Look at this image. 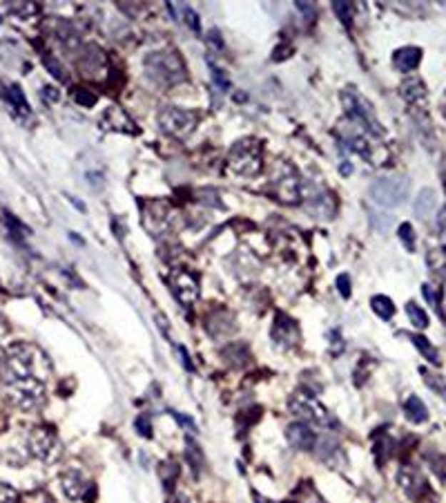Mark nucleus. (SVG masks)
<instances>
[{
	"label": "nucleus",
	"mask_w": 446,
	"mask_h": 503,
	"mask_svg": "<svg viewBox=\"0 0 446 503\" xmlns=\"http://www.w3.org/2000/svg\"><path fill=\"white\" fill-rule=\"evenodd\" d=\"M230 168L239 172V175L253 177L261 170V146L255 139H243L235 148H232L230 157H228Z\"/></svg>",
	"instance_id": "nucleus-7"
},
{
	"label": "nucleus",
	"mask_w": 446,
	"mask_h": 503,
	"mask_svg": "<svg viewBox=\"0 0 446 503\" xmlns=\"http://www.w3.org/2000/svg\"><path fill=\"white\" fill-rule=\"evenodd\" d=\"M183 19H186V23H188L194 31H199V29H201L199 16L194 14V9H192V7H183Z\"/></svg>",
	"instance_id": "nucleus-36"
},
{
	"label": "nucleus",
	"mask_w": 446,
	"mask_h": 503,
	"mask_svg": "<svg viewBox=\"0 0 446 503\" xmlns=\"http://www.w3.org/2000/svg\"><path fill=\"white\" fill-rule=\"evenodd\" d=\"M337 291L342 298H350V277L346 273H342L337 277Z\"/></svg>",
	"instance_id": "nucleus-35"
},
{
	"label": "nucleus",
	"mask_w": 446,
	"mask_h": 503,
	"mask_svg": "<svg viewBox=\"0 0 446 503\" xmlns=\"http://www.w3.org/2000/svg\"><path fill=\"white\" fill-rule=\"evenodd\" d=\"M178 354H181V358H183V367L188 372H194V365H192V360H190V356H188V352L183 349V347H178Z\"/></svg>",
	"instance_id": "nucleus-40"
},
{
	"label": "nucleus",
	"mask_w": 446,
	"mask_h": 503,
	"mask_svg": "<svg viewBox=\"0 0 446 503\" xmlns=\"http://www.w3.org/2000/svg\"><path fill=\"white\" fill-rule=\"evenodd\" d=\"M134 427L141 432V437H146V439H150V437H152V425H150V419H148V416H136Z\"/></svg>",
	"instance_id": "nucleus-34"
},
{
	"label": "nucleus",
	"mask_w": 446,
	"mask_h": 503,
	"mask_svg": "<svg viewBox=\"0 0 446 503\" xmlns=\"http://www.w3.org/2000/svg\"><path fill=\"white\" fill-rule=\"evenodd\" d=\"M299 195H301V181H299V177L295 175V172H288V175L277 181V197L281 201L293 204V201L299 199Z\"/></svg>",
	"instance_id": "nucleus-15"
},
{
	"label": "nucleus",
	"mask_w": 446,
	"mask_h": 503,
	"mask_svg": "<svg viewBox=\"0 0 446 503\" xmlns=\"http://www.w3.org/2000/svg\"><path fill=\"white\" fill-rule=\"evenodd\" d=\"M43 65H45V69H47V72L54 76V79H56V81H67V72H65V67L59 63V59L56 56H51V54H45L43 56Z\"/></svg>",
	"instance_id": "nucleus-27"
},
{
	"label": "nucleus",
	"mask_w": 446,
	"mask_h": 503,
	"mask_svg": "<svg viewBox=\"0 0 446 503\" xmlns=\"http://www.w3.org/2000/svg\"><path fill=\"white\" fill-rule=\"evenodd\" d=\"M168 503H190V501H188V497H183V494H174V497H170Z\"/></svg>",
	"instance_id": "nucleus-42"
},
{
	"label": "nucleus",
	"mask_w": 446,
	"mask_h": 503,
	"mask_svg": "<svg viewBox=\"0 0 446 503\" xmlns=\"http://www.w3.org/2000/svg\"><path fill=\"white\" fill-rule=\"evenodd\" d=\"M288 407L295 416H299V419L306 423H313L319 427H337L335 416L310 394H295L288 401Z\"/></svg>",
	"instance_id": "nucleus-5"
},
{
	"label": "nucleus",
	"mask_w": 446,
	"mask_h": 503,
	"mask_svg": "<svg viewBox=\"0 0 446 503\" xmlns=\"http://www.w3.org/2000/svg\"><path fill=\"white\" fill-rule=\"evenodd\" d=\"M410 340H413V344L417 347V349H420V354L428 360V362H431V365H440V352L435 349V347L431 344V342H428L424 336H420V334H413V336H410Z\"/></svg>",
	"instance_id": "nucleus-24"
},
{
	"label": "nucleus",
	"mask_w": 446,
	"mask_h": 503,
	"mask_svg": "<svg viewBox=\"0 0 446 503\" xmlns=\"http://www.w3.org/2000/svg\"><path fill=\"white\" fill-rule=\"evenodd\" d=\"M146 74L158 85H178L188 79V67L181 59V54L174 49L152 51L146 59Z\"/></svg>",
	"instance_id": "nucleus-1"
},
{
	"label": "nucleus",
	"mask_w": 446,
	"mask_h": 503,
	"mask_svg": "<svg viewBox=\"0 0 446 503\" xmlns=\"http://www.w3.org/2000/svg\"><path fill=\"white\" fill-rule=\"evenodd\" d=\"M400 94L408 103H413V106H424L426 103V88H424V83L420 79H406L400 85Z\"/></svg>",
	"instance_id": "nucleus-16"
},
{
	"label": "nucleus",
	"mask_w": 446,
	"mask_h": 503,
	"mask_svg": "<svg viewBox=\"0 0 446 503\" xmlns=\"http://www.w3.org/2000/svg\"><path fill=\"white\" fill-rule=\"evenodd\" d=\"M9 99H11V103L16 106L18 112H21V114H29V103H27L23 90H21V85H16V83L11 85V88H9Z\"/></svg>",
	"instance_id": "nucleus-28"
},
{
	"label": "nucleus",
	"mask_w": 446,
	"mask_h": 503,
	"mask_svg": "<svg viewBox=\"0 0 446 503\" xmlns=\"http://www.w3.org/2000/svg\"><path fill=\"white\" fill-rule=\"evenodd\" d=\"M297 9L306 14V19H308V21H313V19H315V7H313V5H306V3H297Z\"/></svg>",
	"instance_id": "nucleus-39"
},
{
	"label": "nucleus",
	"mask_w": 446,
	"mask_h": 503,
	"mask_svg": "<svg viewBox=\"0 0 446 503\" xmlns=\"http://www.w3.org/2000/svg\"><path fill=\"white\" fill-rule=\"evenodd\" d=\"M170 287H172L174 298L183 307L194 304L196 298H199V280H196V275L190 271H174L170 277Z\"/></svg>",
	"instance_id": "nucleus-8"
},
{
	"label": "nucleus",
	"mask_w": 446,
	"mask_h": 503,
	"mask_svg": "<svg viewBox=\"0 0 446 503\" xmlns=\"http://www.w3.org/2000/svg\"><path fill=\"white\" fill-rule=\"evenodd\" d=\"M333 11L339 16V21H342L346 27L353 25V7L348 3H342V0H337V3H333Z\"/></svg>",
	"instance_id": "nucleus-30"
},
{
	"label": "nucleus",
	"mask_w": 446,
	"mask_h": 503,
	"mask_svg": "<svg viewBox=\"0 0 446 503\" xmlns=\"http://www.w3.org/2000/svg\"><path fill=\"white\" fill-rule=\"evenodd\" d=\"M45 356L36 349V347L29 344H16L9 352L7 365L11 369V374L18 380H27V378H36L41 380V367L45 369Z\"/></svg>",
	"instance_id": "nucleus-4"
},
{
	"label": "nucleus",
	"mask_w": 446,
	"mask_h": 503,
	"mask_svg": "<svg viewBox=\"0 0 446 503\" xmlns=\"http://www.w3.org/2000/svg\"><path fill=\"white\" fill-rule=\"evenodd\" d=\"M208 67H210V72H212V81L217 83V88H219V90H228V88H230L228 76H225V74L221 72V69H219L217 65H214L210 59H208Z\"/></svg>",
	"instance_id": "nucleus-32"
},
{
	"label": "nucleus",
	"mask_w": 446,
	"mask_h": 503,
	"mask_svg": "<svg viewBox=\"0 0 446 503\" xmlns=\"http://www.w3.org/2000/svg\"><path fill=\"white\" fill-rule=\"evenodd\" d=\"M273 338L281 347H295L297 340H299L297 322L293 318H288L285 314H277L275 316V327H273Z\"/></svg>",
	"instance_id": "nucleus-12"
},
{
	"label": "nucleus",
	"mask_w": 446,
	"mask_h": 503,
	"mask_svg": "<svg viewBox=\"0 0 446 503\" xmlns=\"http://www.w3.org/2000/svg\"><path fill=\"white\" fill-rule=\"evenodd\" d=\"M342 101H344V108H346V114L348 119H353L355 124H360V128L364 130V134H370L375 139H380L384 134V128L382 124L377 121V116H375V110L370 103L357 92L353 85L350 88H346L342 92Z\"/></svg>",
	"instance_id": "nucleus-2"
},
{
	"label": "nucleus",
	"mask_w": 446,
	"mask_h": 503,
	"mask_svg": "<svg viewBox=\"0 0 446 503\" xmlns=\"http://www.w3.org/2000/svg\"><path fill=\"white\" fill-rule=\"evenodd\" d=\"M410 195V181L408 177L395 175V177H382L368 188V197L380 208H397L402 206Z\"/></svg>",
	"instance_id": "nucleus-3"
},
{
	"label": "nucleus",
	"mask_w": 446,
	"mask_h": 503,
	"mask_svg": "<svg viewBox=\"0 0 446 503\" xmlns=\"http://www.w3.org/2000/svg\"><path fill=\"white\" fill-rule=\"evenodd\" d=\"M397 233H400V241L404 244V249H406L408 253H413V251H415V231H413V226L404 221Z\"/></svg>",
	"instance_id": "nucleus-29"
},
{
	"label": "nucleus",
	"mask_w": 446,
	"mask_h": 503,
	"mask_svg": "<svg viewBox=\"0 0 446 503\" xmlns=\"http://www.w3.org/2000/svg\"><path fill=\"white\" fill-rule=\"evenodd\" d=\"M288 54H293V47H290V45H288V47L275 49V51H273V59H275V61H283V59H288Z\"/></svg>",
	"instance_id": "nucleus-38"
},
{
	"label": "nucleus",
	"mask_w": 446,
	"mask_h": 503,
	"mask_svg": "<svg viewBox=\"0 0 446 503\" xmlns=\"http://www.w3.org/2000/svg\"><path fill=\"white\" fill-rule=\"evenodd\" d=\"M208 36H210L208 41H210V43H212L214 47H217V49H223V43L219 41V31H217V29H212V31L208 34Z\"/></svg>",
	"instance_id": "nucleus-41"
},
{
	"label": "nucleus",
	"mask_w": 446,
	"mask_h": 503,
	"mask_svg": "<svg viewBox=\"0 0 446 503\" xmlns=\"http://www.w3.org/2000/svg\"><path fill=\"white\" fill-rule=\"evenodd\" d=\"M223 324H228V327L235 329V318H232V314H228V311H217V314L208 318V332H210V334L217 332V338L232 334V332H228Z\"/></svg>",
	"instance_id": "nucleus-21"
},
{
	"label": "nucleus",
	"mask_w": 446,
	"mask_h": 503,
	"mask_svg": "<svg viewBox=\"0 0 446 503\" xmlns=\"http://www.w3.org/2000/svg\"><path fill=\"white\" fill-rule=\"evenodd\" d=\"M435 206H437V201H435V190H431V188L420 190V195H417V199H415V215L422 217V219H428V217L435 213Z\"/></svg>",
	"instance_id": "nucleus-20"
},
{
	"label": "nucleus",
	"mask_w": 446,
	"mask_h": 503,
	"mask_svg": "<svg viewBox=\"0 0 446 503\" xmlns=\"http://www.w3.org/2000/svg\"><path fill=\"white\" fill-rule=\"evenodd\" d=\"M101 126H103V130H112V132H128V134L138 132V126L130 119V114L118 106H112L105 110V114L101 116Z\"/></svg>",
	"instance_id": "nucleus-10"
},
{
	"label": "nucleus",
	"mask_w": 446,
	"mask_h": 503,
	"mask_svg": "<svg viewBox=\"0 0 446 503\" xmlns=\"http://www.w3.org/2000/svg\"><path fill=\"white\" fill-rule=\"evenodd\" d=\"M74 101L83 108H92L96 103V96L89 92V90H74Z\"/></svg>",
	"instance_id": "nucleus-33"
},
{
	"label": "nucleus",
	"mask_w": 446,
	"mask_h": 503,
	"mask_svg": "<svg viewBox=\"0 0 446 503\" xmlns=\"http://www.w3.org/2000/svg\"><path fill=\"white\" fill-rule=\"evenodd\" d=\"M29 447H31V452L43 461H51L59 452L56 449V437H54L51 432H47V429H34L31 437H29Z\"/></svg>",
	"instance_id": "nucleus-11"
},
{
	"label": "nucleus",
	"mask_w": 446,
	"mask_h": 503,
	"mask_svg": "<svg viewBox=\"0 0 446 503\" xmlns=\"http://www.w3.org/2000/svg\"><path fill=\"white\" fill-rule=\"evenodd\" d=\"M308 211L313 215H317L319 219H330L335 215V201L330 193H319L310 199L308 204Z\"/></svg>",
	"instance_id": "nucleus-17"
},
{
	"label": "nucleus",
	"mask_w": 446,
	"mask_h": 503,
	"mask_svg": "<svg viewBox=\"0 0 446 503\" xmlns=\"http://www.w3.org/2000/svg\"><path fill=\"white\" fill-rule=\"evenodd\" d=\"M196 124H199V114L194 110H188V108H176V106H168L158 112V126L166 134H172V136H178L183 139L188 134L194 132Z\"/></svg>",
	"instance_id": "nucleus-6"
},
{
	"label": "nucleus",
	"mask_w": 446,
	"mask_h": 503,
	"mask_svg": "<svg viewBox=\"0 0 446 503\" xmlns=\"http://www.w3.org/2000/svg\"><path fill=\"white\" fill-rule=\"evenodd\" d=\"M14 401L18 403V407L23 409H34L43 403V385L41 380L36 378H27V380H18L14 385Z\"/></svg>",
	"instance_id": "nucleus-9"
},
{
	"label": "nucleus",
	"mask_w": 446,
	"mask_h": 503,
	"mask_svg": "<svg viewBox=\"0 0 446 503\" xmlns=\"http://www.w3.org/2000/svg\"><path fill=\"white\" fill-rule=\"evenodd\" d=\"M186 459L192 467V472L194 474H199L203 470V465H206V459H203V452H201V447L196 445L192 439L186 441Z\"/></svg>",
	"instance_id": "nucleus-23"
},
{
	"label": "nucleus",
	"mask_w": 446,
	"mask_h": 503,
	"mask_svg": "<svg viewBox=\"0 0 446 503\" xmlns=\"http://www.w3.org/2000/svg\"><path fill=\"white\" fill-rule=\"evenodd\" d=\"M317 454H319L321 461H326L328 465H333L335 459H339V461L344 463L342 447H339V445H337L335 441H330V439H321V443H319V447H317Z\"/></svg>",
	"instance_id": "nucleus-22"
},
{
	"label": "nucleus",
	"mask_w": 446,
	"mask_h": 503,
	"mask_svg": "<svg viewBox=\"0 0 446 503\" xmlns=\"http://www.w3.org/2000/svg\"><path fill=\"white\" fill-rule=\"evenodd\" d=\"M404 414L410 423H426L428 421V409L420 396H408L404 401Z\"/></svg>",
	"instance_id": "nucleus-18"
},
{
	"label": "nucleus",
	"mask_w": 446,
	"mask_h": 503,
	"mask_svg": "<svg viewBox=\"0 0 446 503\" xmlns=\"http://www.w3.org/2000/svg\"><path fill=\"white\" fill-rule=\"evenodd\" d=\"M422 61V49L420 47H402L395 51V56H392V63H395V67L400 69V72L408 74V72H413V69L420 65Z\"/></svg>",
	"instance_id": "nucleus-14"
},
{
	"label": "nucleus",
	"mask_w": 446,
	"mask_h": 503,
	"mask_svg": "<svg viewBox=\"0 0 446 503\" xmlns=\"http://www.w3.org/2000/svg\"><path fill=\"white\" fill-rule=\"evenodd\" d=\"M406 314H408V320L413 327L417 329H426L428 327V316H426V311L422 307H417L415 302H408L406 304Z\"/></svg>",
	"instance_id": "nucleus-26"
},
{
	"label": "nucleus",
	"mask_w": 446,
	"mask_h": 503,
	"mask_svg": "<svg viewBox=\"0 0 446 503\" xmlns=\"http://www.w3.org/2000/svg\"><path fill=\"white\" fill-rule=\"evenodd\" d=\"M170 414H172V416H174V419H176L178 423H181L183 427H190V432H196V425L192 423V419H188V416H183V414H178V412H174V409H172Z\"/></svg>",
	"instance_id": "nucleus-37"
},
{
	"label": "nucleus",
	"mask_w": 446,
	"mask_h": 503,
	"mask_svg": "<svg viewBox=\"0 0 446 503\" xmlns=\"http://www.w3.org/2000/svg\"><path fill=\"white\" fill-rule=\"evenodd\" d=\"M92 485H87L81 472H67L63 477V490L69 499H81L85 497V490H89Z\"/></svg>",
	"instance_id": "nucleus-19"
},
{
	"label": "nucleus",
	"mask_w": 446,
	"mask_h": 503,
	"mask_svg": "<svg viewBox=\"0 0 446 503\" xmlns=\"http://www.w3.org/2000/svg\"><path fill=\"white\" fill-rule=\"evenodd\" d=\"M350 172H353V166H350V164H344V166H342V175L346 177V175H350Z\"/></svg>",
	"instance_id": "nucleus-43"
},
{
	"label": "nucleus",
	"mask_w": 446,
	"mask_h": 503,
	"mask_svg": "<svg viewBox=\"0 0 446 503\" xmlns=\"http://www.w3.org/2000/svg\"><path fill=\"white\" fill-rule=\"evenodd\" d=\"M422 372V376H424V380H426V385L431 387V389H435L440 396H442V401L446 403V383L444 380H440L437 376H433V374H428L426 369H420Z\"/></svg>",
	"instance_id": "nucleus-31"
},
{
	"label": "nucleus",
	"mask_w": 446,
	"mask_h": 503,
	"mask_svg": "<svg viewBox=\"0 0 446 503\" xmlns=\"http://www.w3.org/2000/svg\"><path fill=\"white\" fill-rule=\"evenodd\" d=\"M285 437H288V443L295 449H301V452H313L317 445V437L315 432L306 425V423H293L285 429Z\"/></svg>",
	"instance_id": "nucleus-13"
},
{
	"label": "nucleus",
	"mask_w": 446,
	"mask_h": 503,
	"mask_svg": "<svg viewBox=\"0 0 446 503\" xmlns=\"http://www.w3.org/2000/svg\"><path fill=\"white\" fill-rule=\"evenodd\" d=\"M370 307L382 320H390L392 316H395V304H392V300L388 296H375L370 300Z\"/></svg>",
	"instance_id": "nucleus-25"
}]
</instances>
